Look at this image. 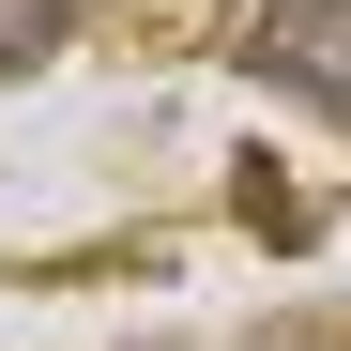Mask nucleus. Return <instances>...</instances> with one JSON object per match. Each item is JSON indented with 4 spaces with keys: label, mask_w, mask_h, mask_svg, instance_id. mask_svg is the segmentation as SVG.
Returning <instances> with one entry per match:
<instances>
[{
    "label": "nucleus",
    "mask_w": 351,
    "mask_h": 351,
    "mask_svg": "<svg viewBox=\"0 0 351 351\" xmlns=\"http://www.w3.org/2000/svg\"><path fill=\"white\" fill-rule=\"evenodd\" d=\"M62 31H77V0H0V77H16V62H46Z\"/></svg>",
    "instance_id": "2"
},
{
    "label": "nucleus",
    "mask_w": 351,
    "mask_h": 351,
    "mask_svg": "<svg viewBox=\"0 0 351 351\" xmlns=\"http://www.w3.org/2000/svg\"><path fill=\"white\" fill-rule=\"evenodd\" d=\"M245 77L306 92V107H351V0H260L245 16Z\"/></svg>",
    "instance_id": "1"
}]
</instances>
